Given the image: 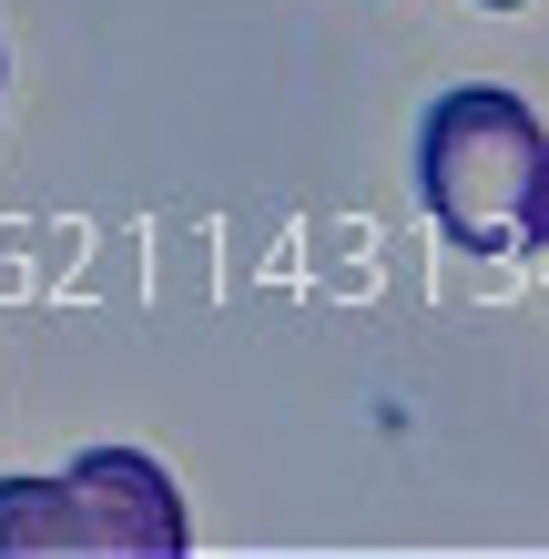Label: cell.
I'll return each mask as SVG.
<instances>
[{
  "instance_id": "cell-2",
  "label": "cell",
  "mask_w": 549,
  "mask_h": 559,
  "mask_svg": "<svg viewBox=\"0 0 549 559\" xmlns=\"http://www.w3.org/2000/svg\"><path fill=\"white\" fill-rule=\"evenodd\" d=\"M0 559H193V509L164 457L82 448L51 478H0Z\"/></svg>"
},
{
  "instance_id": "cell-1",
  "label": "cell",
  "mask_w": 549,
  "mask_h": 559,
  "mask_svg": "<svg viewBox=\"0 0 549 559\" xmlns=\"http://www.w3.org/2000/svg\"><path fill=\"white\" fill-rule=\"evenodd\" d=\"M417 204L468 254H539L549 245V133L520 92L458 82L417 122Z\"/></svg>"
},
{
  "instance_id": "cell-3",
  "label": "cell",
  "mask_w": 549,
  "mask_h": 559,
  "mask_svg": "<svg viewBox=\"0 0 549 559\" xmlns=\"http://www.w3.org/2000/svg\"><path fill=\"white\" fill-rule=\"evenodd\" d=\"M478 11H520V0H478Z\"/></svg>"
},
{
  "instance_id": "cell-4",
  "label": "cell",
  "mask_w": 549,
  "mask_h": 559,
  "mask_svg": "<svg viewBox=\"0 0 549 559\" xmlns=\"http://www.w3.org/2000/svg\"><path fill=\"white\" fill-rule=\"evenodd\" d=\"M0 72H11V61H0Z\"/></svg>"
}]
</instances>
